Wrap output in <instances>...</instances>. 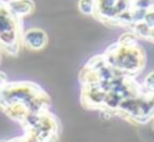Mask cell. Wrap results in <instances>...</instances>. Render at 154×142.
<instances>
[{"mask_svg":"<svg viewBox=\"0 0 154 142\" xmlns=\"http://www.w3.org/2000/svg\"><path fill=\"white\" fill-rule=\"evenodd\" d=\"M79 10L84 15L94 16L96 10V1H80Z\"/></svg>","mask_w":154,"mask_h":142,"instance_id":"ba28073f","label":"cell"},{"mask_svg":"<svg viewBox=\"0 0 154 142\" xmlns=\"http://www.w3.org/2000/svg\"><path fill=\"white\" fill-rule=\"evenodd\" d=\"M146 41H150V42H152V43H154V28L150 30L149 36L146 38Z\"/></svg>","mask_w":154,"mask_h":142,"instance_id":"30bf717a","label":"cell"},{"mask_svg":"<svg viewBox=\"0 0 154 142\" xmlns=\"http://www.w3.org/2000/svg\"><path fill=\"white\" fill-rule=\"evenodd\" d=\"M48 44V35L39 28H30L23 35V47L29 51H41Z\"/></svg>","mask_w":154,"mask_h":142,"instance_id":"8992f818","label":"cell"},{"mask_svg":"<svg viewBox=\"0 0 154 142\" xmlns=\"http://www.w3.org/2000/svg\"><path fill=\"white\" fill-rule=\"evenodd\" d=\"M107 64L119 72L135 77L146 66V53L138 43V38L131 32L120 37L116 43L103 53Z\"/></svg>","mask_w":154,"mask_h":142,"instance_id":"7a4b0ae2","label":"cell"},{"mask_svg":"<svg viewBox=\"0 0 154 142\" xmlns=\"http://www.w3.org/2000/svg\"><path fill=\"white\" fill-rule=\"evenodd\" d=\"M1 5H5L12 15L20 20L29 15L35 9V3L31 1H1Z\"/></svg>","mask_w":154,"mask_h":142,"instance_id":"52a82bcc","label":"cell"},{"mask_svg":"<svg viewBox=\"0 0 154 142\" xmlns=\"http://www.w3.org/2000/svg\"><path fill=\"white\" fill-rule=\"evenodd\" d=\"M21 20L12 15L5 5H1L0 13V41L1 49L8 55L15 56L23 45Z\"/></svg>","mask_w":154,"mask_h":142,"instance_id":"277c9868","label":"cell"},{"mask_svg":"<svg viewBox=\"0 0 154 142\" xmlns=\"http://www.w3.org/2000/svg\"><path fill=\"white\" fill-rule=\"evenodd\" d=\"M133 1H96L94 17L103 24L113 26L120 16L131 7Z\"/></svg>","mask_w":154,"mask_h":142,"instance_id":"5b68a950","label":"cell"},{"mask_svg":"<svg viewBox=\"0 0 154 142\" xmlns=\"http://www.w3.org/2000/svg\"><path fill=\"white\" fill-rule=\"evenodd\" d=\"M2 142H37V141L33 139L31 136L25 134L23 137H18V138H15V139L9 140V141H2Z\"/></svg>","mask_w":154,"mask_h":142,"instance_id":"9c48e42d","label":"cell"},{"mask_svg":"<svg viewBox=\"0 0 154 142\" xmlns=\"http://www.w3.org/2000/svg\"><path fill=\"white\" fill-rule=\"evenodd\" d=\"M20 124L37 142H56L58 139V122L49 111L28 115Z\"/></svg>","mask_w":154,"mask_h":142,"instance_id":"3957f363","label":"cell"},{"mask_svg":"<svg viewBox=\"0 0 154 142\" xmlns=\"http://www.w3.org/2000/svg\"><path fill=\"white\" fill-rule=\"evenodd\" d=\"M49 95L35 83H5L1 80V109L14 121L21 123L31 114L49 111Z\"/></svg>","mask_w":154,"mask_h":142,"instance_id":"6da1fadb","label":"cell"}]
</instances>
